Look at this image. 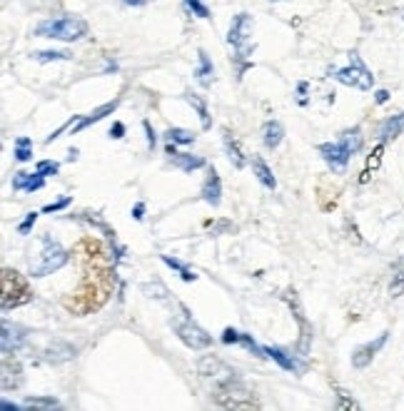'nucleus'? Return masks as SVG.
I'll list each match as a JSON object with an SVG mask.
<instances>
[{"label":"nucleus","mask_w":404,"mask_h":411,"mask_svg":"<svg viewBox=\"0 0 404 411\" xmlns=\"http://www.w3.org/2000/svg\"><path fill=\"white\" fill-rule=\"evenodd\" d=\"M75 252H78L80 262H83V282L73 292V297L63 299V304L65 309L83 317V314L98 312L108 302V297L113 294L115 287V272L110 267L105 247L98 240H93V237H85Z\"/></svg>","instance_id":"f257e3e1"},{"label":"nucleus","mask_w":404,"mask_h":411,"mask_svg":"<svg viewBox=\"0 0 404 411\" xmlns=\"http://www.w3.org/2000/svg\"><path fill=\"white\" fill-rule=\"evenodd\" d=\"M70 260V255L65 252V247L58 240H53L50 235L40 237V255L38 260H30V277H48V274L58 272L60 267H65Z\"/></svg>","instance_id":"f03ea898"},{"label":"nucleus","mask_w":404,"mask_h":411,"mask_svg":"<svg viewBox=\"0 0 404 411\" xmlns=\"http://www.w3.org/2000/svg\"><path fill=\"white\" fill-rule=\"evenodd\" d=\"M88 33V23L80 18H50L38 23L35 35L38 38H53V40H65V43H73L80 40Z\"/></svg>","instance_id":"7ed1b4c3"},{"label":"nucleus","mask_w":404,"mask_h":411,"mask_svg":"<svg viewBox=\"0 0 404 411\" xmlns=\"http://www.w3.org/2000/svg\"><path fill=\"white\" fill-rule=\"evenodd\" d=\"M215 402L225 409H257L260 404L252 399L250 389L240 382V379H232V382H225L220 387H215Z\"/></svg>","instance_id":"20e7f679"},{"label":"nucleus","mask_w":404,"mask_h":411,"mask_svg":"<svg viewBox=\"0 0 404 411\" xmlns=\"http://www.w3.org/2000/svg\"><path fill=\"white\" fill-rule=\"evenodd\" d=\"M33 299V292L28 287V279L15 270H3V309L23 307Z\"/></svg>","instance_id":"39448f33"},{"label":"nucleus","mask_w":404,"mask_h":411,"mask_svg":"<svg viewBox=\"0 0 404 411\" xmlns=\"http://www.w3.org/2000/svg\"><path fill=\"white\" fill-rule=\"evenodd\" d=\"M332 78L340 80L347 88H357V90H372V85H375V75L365 68V63H362L357 53L350 55V65H347V68L332 70Z\"/></svg>","instance_id":"423d86ee"},{"label":"nucleus","mask_w":404,"mask_h":411,"mask_svg":"<svg viewBox=\"0 0 404 411\" xmlns=\"http://www.w3.org/2000/svg\"><path fill=\"white\" fill-rule=\"evenodd\" d=\"M252 30H255L252 15L247 13L235 15V20H232L230 25V33H227V43H230L232 48H237V58H245L247 55V43H250Z\"/></svg>","instance_id":"0eeeda50"},{"label":"nucleus","mask_w":404,"mask_h":411,"mask_svg":"<svg viewBox=\"0 0 404 411\" xmlns=\"http://www.w3.org/2000/svg\"><path fill=\"white\" fill-rule=\"evenodd\" d=\"M175 334H178V337L183 339L185 347H190L193 352H200V349L212 347V337L200 327V324H195L193 319L175 322Z\"/></svg>","instance_id":"6e6552de"},{"label":"nucleus","mask_w":404,"mask_h":411,"mask_svg":"<svg viewBox=\"0 0 404 411\" xmlns=\"http://www.w3.org/2000/svg\"><path fill=\"white\" fill-rule=\"evenodd\" d=\"M317 152L322 155V160L330 165L332 172H337V175H342V172L347 170V165H350V157H352V150L345 145V142H322L320 147H317Z\"/></svg>","instance_id":"1a4fd4ad"},{"label":"nucleus","mask_w":404,"mask_h":411,"mask_svg":"<svg viewBox=\"0 0 404 411\" xmlns=\"http://www.w3.org/2000/svg\"><path fill=\"white\" fill-rule=\"evenodd\" d=\"M198 374L202 379H212V384L215 387H220V384L225 382H232V379H237V372L235 369H230L225 362H220L217 357H202L198 362Z\"/></svg>","instance_id":"9d476101"},{"label":"nucleus","mask_w":404,"mask_h":411,"mask_svg":"<svg viewBox=\"0 0 404 411\" xmlns=\"http://www.w3.org/2000/svg\"><path fill=\"white\" fill-rule=\"evenodd\" d=\"M387 339H390V332H382L377 339L362 344V347H357L355 352H352V367H355V369H367V367H370L372 359H375L377 354L382 352V347L387 344Z\"/></svg>","instance_id":"9b49d317"},{"label":"nucleus","mask_w":404,"mask_h":411,"mask_svg":"<svg viewBox=\"0 0 404 411\" xmlns=\"http://www.w3.org/2000/svg\"><path fill=\"white\" fill-rule=\"evenodd\" d=\"M265 354L272 359V362L280 364V367L285 369V372H292V374H302V372H305V364H302L297 357H292V354H287L285 349H280V347H265Z\"/></svg>","instance_id":"f8f14e48"},{"label":"nucleus","mask_w":404,"mask_h":411,"mask_svg":"<svg viewBox=\"0 0 404 411\" xmlns=\"http://www.w3.org/2000/svg\"><path fill=\"white\" fill-rule=\"evenodd\" d=\"M25 342V334L20 327H10L8 322L3 324V337H0V347H3V357H10L20 349V344Z\"/></svg>","instance_id":"ddd939ff"},{"label":"nucleus","mask_w":404,"mask_h":411,"mask_svg":"<svg viewBox=\"0 0 404 411\" xmlns=\"http://www.w3.org/2000/svg\"><path fill=\"white\" fill-rule=\"evenodd\" d=\"M43 185H45V177L40 175L38 170L35 172H15V177H13V190L15 192H38V190H43Z\"/></svg>","instance_id":"4468645a"},{"label":"nucleus","mask_w":404,"mask_h":411,"mask_svg":"<svg viewBox=\"0 0 404 411\" xmlns=\"http://www.w3.org/2000/svg\"><path fill=\"white\" fill-rule=\"evenodd\" d=\"M202 200L212 207H217L222 202V182H220V175H217L215 167L207 172V180H205V185H202Z\"/></svg>","instance_id":"2eb2a0df"},{"label":"nucleus","mask_w":404,"mask_h":411,"mask_svg":"<svg viewBox=\"0 0 404 411\" xmlns=\"http://www.w3.org/2000/svg\"><path fill=\"white\" fill-rule=\"evenodd\" d=\"M115 110H118V100H113V103L100 105L98 110H93V113H90V115H85V118H80L75 125H70V128H73V135H75V133H80V130H85V128H90V125L100 123V120H103V118H108V115H113Z\"/></svg>","instance_id":"dca6fc26"},{"label":"nucleus","mask_w":404,"mask_h":411,"mask_svg":"<svg viewBox=\"0 0 404 411\" xmlns=\"http://www.w3.org/2000/svg\"><path fill=\"white\" fill-rule=\"evenodd\" d=\"M222 140H225V150H227V157H230V162L237 167V170H242V167L247 165V160H245V152H242L240 142L235 140V135H232L227 128L222 130Z\"/></svg>","instance_id":"f3484780"},{"label":"nucleus","mask_w":404,"mask_h":411,"mask_svg":"<svg viewBox=\"0 0 404 411\" xmlns=\"http://www.w3.org/2000/svg\"><path fill=\"white\" fill-rule=\"evenodd\" d=\"M20 382H23V369H20L18 362L10 364V357H3V389L10 392V389H18Z\"/></svg>","instance_id":"a211bd4d"},{"label":"nucleus","mask_w":404,"mask_h":411,"mask_svg":"<svg viewBox=\"0 0 404 411\" xmlns=\"http://www.w3.org/2000/svg\"><path fill=\"white\" fill-rule=\"evenodd\" d=\"M282 140H285V128L277 120H267L262 125V142H265V147L267 150H275V147H280Z\"/></svg>","instance_id":"6ab92c4d"},{"label":"nucleus","mask_w":404,"mask_h":411,"mask_svg":"<svg viewBox=\"0 0 404 411\" xmlns=\"http://www.w3.org/2000/svg\"><path fill=\"white\" fill-rule=\"evenodd\" d=\"M170 165L190 175L193 170H200V167H205V157L188 155V152H175V155H170Z\"/></svg>","instance_id":"aec40b11"},{"label":"nucleus","mask_w":404,"mask_h":411,"mask_svg":"<svg viewBox=\"0 0 404 411\" xmlns=\"http://www.w3.org/2000/svg\"><path fill=\"white\" fill-rule=\"evenodd\" d=\"M404 133V113L400 115H392V118H387L385 123H382L380 128V140L382 142H390V140H397Z\"/></svg>","instance_id":"412c9836"},{"label":"nucleus","mask_w":404,"mask_h":411,"mask_svg":"<svg viewBox=\"0 0 404 411\" xmlns=\"http://www.w3.org/2000/svg\"><path fill=\"white\" fill-rule=\"evenodd\" d=\"M252 172H255V177L262 182V185L267 187V190H277V180H275V175H272V170H270V167H267V162L262 160L260 155L252 157Z\"/></svg>","instance_id":"4be33fe9"},{"label":"nucleus","mask_w":404,"mask_h":411,"mask_svg":"<svg viewBox=\"0 0 404 411\" xmlns=\"http://www.w3.org/2000/svg\"><path fill=\"white\" fill-rule=\"evenodd\" d=\"M75 357V347H70V344L65 342H53L48 349H45V359L53 364H60L65 362V359H73Z\"/></svg>","instance_id":"5701e85b"},{"label":"nucleus","mask_w":404,"mask_h":411,"mask_svg":"<svg viewBox=\"0 0 404 411\" xmlns=\"http://www.w3.org/2000/svg\"><path fill=\"white\" fill-rule=\"evenodd\" d=\"M198 58H200V68L195 70V78L202 88H210L212 85V75H215V68H212V60L207 58L205 50H198Z\"/></svg>","instance_id":"b1692460"},{"label":"nucleus","mask_w":404,"mask_h":411,"mask_svg":"<svg viewBox=\"0 0 404 411\" xmlns=\"http://www.w3.org/2000/svg\"><path fill=\"white\" fill-rule=\"evenodd\" d=\"M404 294V257L395 262L392 267V282H390V297H402Z\"/></svg>","instance_id":"393cba45"},{"label":"nucleus","mask_w":404,"mask_h":411,"mask_svg":"<svg viewBox=\"0 0 404 411\" xmlns=\"http://www.w3.org/2000/svg\"><path fill=\"white\" fill-rule=\"evenodd\" d=\"M382 155H385V142H380V145L372 150V155L367 157V167H365V172H362V177H360V182H367L372 177V172L375 170H380V165H382Z\"/></svg>","instance_id":"a878e982"},{"label":"nucleus","mask_w":404,"mask_h":411,"mask_svg":"<svg viewBox=\"0 0 404 411\" xmlns=\"http://www.w3.org/2000/svg\"><path fill=\"white\" fill-rule=\"evenodd\" d=\"M185 100H188V103L193 105L195 110H198V115H200V120H202V128L210 130L212 128V120H210V113H207L205 100H202L200 95H195V93H185Z\"/></svg>","instance_id":"bb28decb"},{"label":"nucleus","mask_w":404,"mask_h":411,"mask_svg":"<svg viewBox=\"0 0 404 411\" xmlns=\"http://www.w3.org/2000/svg\"><path fill=\"white\" fill-rule=\"evenodd\" d=\"M163 262H165V265L170 267V270L180 272V277H183L185 282H195V279H198V274H195L193 270H190V267H185L183 262H180V260H175V257H170V255H163Z\"/></svg>","instance_id":"cd10ccee"},{"label":"nucleus","mask_w":404,"mask_h":411,"mask_svg":"<svg viewBox=\"0 0 404 411\" xmlns=\"http://www.w3.org/2000/svg\"><path fill=\"white\" fill-rule=\"evenodd\" d=\"M342 142H345L347 147H350L352 150V155H357V152L362 150V130L360 128H352V130H345V133H342V137H340Z\"/></svg>","instance_id":"c85d7f7f"},{"label":"nucleus","mask_w":404,"mask_h":411,"mask_svg":"<svg viewBox=\"0 0 404 411\" xmlns=\"http://www.w3.org/2000/svg\"><path fill=\"white\" fill-rule=\"evenodd\" d=\"M165 140L175 142V145H193V142H195V133H190V130H183V128H170L168 133H165Z\"/></svg>","instance_id":"c756f323"},{"label":"nucleus","mask_w":404,"mask_h":411,"mask_svg":"<svg viewBox=\"0 0 404 411\" xmlns=\"http://www.w3.org/2000/svg\"><path fill=\"white\" fill-rule=\"evenodd\" d=\"M30 147H33V140H30V137H18V140H15V160L28 162L30 157H33V150H30Z\"/></svg>","instance_id":"7c9ffc66"},{"label":"nucleus","mask_w":404,"mask_h":411,"mask_svg":"<svg viewBox=\"0 0 404 411\" xmlns=\"http://www.w3.org/2000/svg\"><path fill=\"white\" fill-rule=\"evenodd\" d=\"M35 60L38 63H53V60H70L68 50H40L35 53Z\"/></svg>","instance_id":"2f4dec72"},{"label":"nucleus","mask_w":404,"mask_h":411,"mask_svg":"<svg viewBox=\"0 0 404 411\" xmlns=\"http://www.w3.org/2000/svg\"><path fill=\"white\" fill-rule=\"evenodd\" d=\"M25 407H40V409H55L58 402L53 397H28L25 399Z\"/></svg>","instance_id":"473e14b6"},{"label":"nucleus","mask_w":404,"mask_h":411,"mask_svg":"<svg viewBox=\"0 0 404 411\" xmlns=\"http://www.w3.org/2000/svg\"><path fill=\"white\" fill-rule=\"evenodd\" d=\"M145 292V297H155V299H168V289L163 287L160 282H155V284H143L140 287Z\"/></svg>","instance_id":"72a5a7b5"},{"label":"nucleus","mask_w":404,"mask_h":411,"mask_svg":"<svg viewBox=\"0 0 404 411\" xmlns=\"http://www.w3.org/2000/svg\"><path fill=\"white\" fill-rule=\"evenodd\" d=\"M35 170H38L43 177H53V175H58V172H60V165L55 160H40Z\"/></svg>","instance_id":"f704fd0d"},{"label":"nucleus","mask_w":404,"mask_h":411,"mask_svg":"<svg viewBox=\"0 0 404 411\" xmlns=\"http://www.w3.org/2000/svg\"><path fill=\"white\" fill-rule=\"evenodd\" d=\"M35 222H38V212H28V215H25V220L18 225V232H20V235H30V230L35 227Z\"/></svg>","instance_id":"c9c22d12"},{"label":"nucleus","mask_w":404,"mask_h":411,"mask_svg":"<svg viewBox=\"0 0 404 411\" xmlns=\"http://www.w3.org/2000/svg\"><path fill=\"white\" fill-rule=\"evenodd\" d=\"M188 3V8L193 10L198 18H210V10H207V5L202 3V0H185Z\"/></svg>","instance_id":"e433bc0d"},{"label":"nucleus","mask_w":404,"mask_h":411,"mask_svg":"<svg viewBox=\"0 0 404 411\" xmlns=\"http://www.w3.org/2000/svg\"><path fill=\"white\" fill-rule=\"evenodd\" d=\"M73 202V197H63V200H58V202H50V205H45L43 207V212L45 215H53V212H60V210H65V207Z\"/></svg>","instance_id":"4c0bfd02"},{"label":"nucleus","mask_w":404,"mask_h":411,"mask_svg":"<svg viewBox=\"0 0 404 411\" xmlns=\"http://www.w3.org/2000/svg\"><path fill=\"white\" fill-rule=\"evenodd\" d=\"M143 130H145V135H148V147H150V150H155V145H158V135H155L150 120H143Z\"/></svg>","instance_id":"58836bf2"},{"label":"nucleus","mask_w":404,"mask_h":411,"mask_svg":"<svg viewBox=\"0 0 404 411\" xmlns=\"http://www.w3.org/2000/svg\"><path fill=\"white\" fill-rule=\"evenodd\" d=\"M240 337H242V334L237 332V329H232V327H227L225 332H222V342H225V344H240Z\"/></svg>","instance_id":"ea45409f"},{"label":"nucleus","mask_w":404,"mask_h":411,"mask_svg":"<svg viewBox=\"0 0 404 411\" xmlns=\"http://www.w3.org/2000/svg\"><path fill=\"white\" fill-rule=\"evenodd\" d=\"M337 397H340V404H337V409H360V404L352 402V399H347V392H337Z\"/></svg>","instance_id":"a19ab883"},{"label":"nucleus","mask_w":404,"mask_h":411,"mask_svg":"<svg viewBox=\"0 0 404 411\" xmlns=\"http://www.w3.org/2000/svg\"><path fill=\"white\" fill-rule=\"evenodd\" d=\"M110 137H113V140H120V137H125V125L123 123H115L113 128H110Z\"/></svg>","instance_id":"79ce46f5"},{"label":"nucleus","mask_w":404,"mask_h":411,"mask_svg":"<svg viewBox=\"0 0 404 411\" xmlns=\"http://www.w3.org/2000/svg\"><path fill=\"white\" fill-rule=\"evenodd\" d=\"M133 217L138 222H143V217H145V202H138V205L133 207Z\"/></svg>","instance_id":"37998d69"},{"label":"nucleus","mask_w":404,"mask_h":411,"mask_svg":"<svg viewBox=\"0 0 404 411\" xmlns=\"http://www.w3.org/2000/svg\"><path fill=\"white\" fill-rule=\"evenodd\" d=\"M375 100H377V103H380V105H385L387 100H390V93H387V90H377Z\"/></svg>","instance_id":"c03bdc74"},{"label":"nucleus","mask_w":404,"mask_h":411,"mask_svg":"<svg viewBox=\"0 0 404 411\" xmlns=\"http://www.w3.org/2000/svg\"><path fill=\"white\" fill-rule=\"evenodd\" d=\"M0 409H3V411H18L20 407H18V404H10V402H3V404H0Z\"/></svg>","instance_id":"a18cd8bd"},{"label":"nucleus","mask_w":404,"mask_h":411,"mask_svg":"<svg viewBox=\"0 0 404 411\" xmlns=\"http://www.w3.org/2000/svg\"><path fill=\"white\" fill-rule=\"evenodd\" d=\"M68 160H70V162L78 160V150H75V147H70V150H68Z\"/></svg>","instance_id":"49530a36"},{"label":"nucleus","mask_w":404,"mask_h":411,"mask_svg":"<svg viewBox=\"0 0 404 411\" xmlns=\"http://www.w3.org/2000/svg\"><path fill=\"white\" fill-rule=\"evenodd\" d=\"M123 3H128V5H145V3H150V0H123Z\"/></svg>","instance_id":"de8ad7c7"},{"label":"nucleus","mask_w":404,"mask_h":411,"mask_svg":"<svg viewBox=\"0 0 404 411\" xmlns=\"http://www.w3.org/2000/svg\"><path fill=\"white\" fill-rule=\"evenodd\" d=\"M270 3H280V0H270Z\"/></svg>","instance_id":"09e8293b"}]
</instances>
